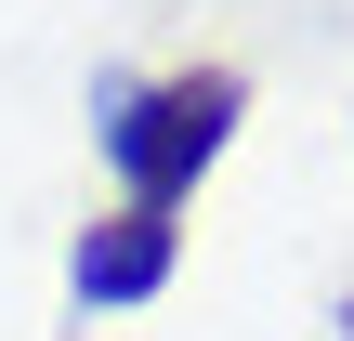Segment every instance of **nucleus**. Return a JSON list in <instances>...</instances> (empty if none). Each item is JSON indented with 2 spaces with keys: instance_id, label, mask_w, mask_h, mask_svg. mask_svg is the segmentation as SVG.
<instances>
[{
  "instance_id": "f257e3e1",
  "label": "nucleus",
  "mask_w": 354,
  "mask_h": 341,
  "mask_svg": "<svg viewBox=\"0 0 354 341\" xmlns=\"http://www.w3.org/2000/svg\"><path fill=\"white\" fill-rule=\"evenodd\" d=\"M236 118H250V79L236 66H171V79H105L92 92V145H105L118 197H171V210L236 145Z\"/></svg>"
},
{
  "instance_id": "7ed1b4c3",
  "label": "nucleus",
  "mask_w": 354,
  "mask_h": 341,
  "mask_svg": "<svg viewBox=\"0 0 354 341\" xmlns=\"http://www.w3.org/2000/svg\"><path fill=\"white\" fill-rule=\"evenodd\" d=\"M328 341H354V302H342V315H328Z\"/></svg>"
},
{
  "instance_id": "f03ea898",
  "label": "nucleus",
  "mask_w": 354,
  "mask_h": 341,
  "mask_svg": "<svg viewBox=\"0 0 354 341\" xmlns=\"http://www.w3.org/2000/svg\"><path fill=\"white\" fill-rule=\"evenodd\" d=\"M171 263H184V210H171V197H118V210H92V223H79L66 289H79L92 315H131V302H158V289H171Z\"/></svg>"
}]
</instances>
